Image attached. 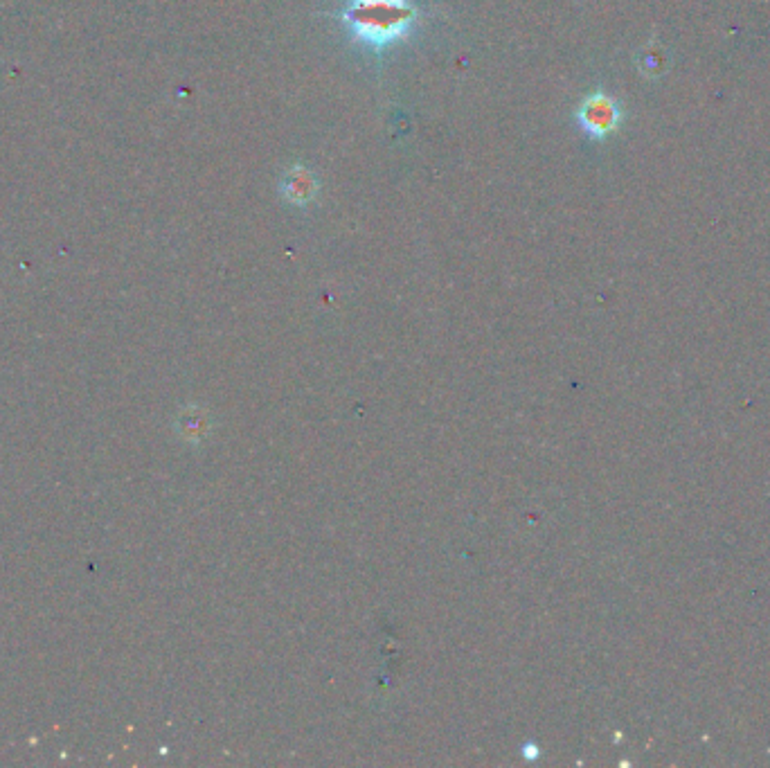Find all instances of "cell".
<instances>
[{
	"instance_id": "6da1fadb",
	"label": "cell",
	"mask_w": 770,
	"mask_h": 768,
	"mask_svg": "<svg viewBox=\"0 0 770 768\" xmlns=\"http://www.w3.org/2000/svg\"><path fill=\"white\" fill-rule=\"evenodd\" d=\"M415 21L413 0H347L340 12V23L352 41L376 55L410 37Z\"/></svg>"
},
{
	"instance_id": "7a4b0ae2",
	"label": "cell",
	"mask_w": 770,
	"mask_h": 768,
	"mask_svg": "<svg viewBox=\"0 0 770 768\" xmlns=\"http://www.w3.org/2000/svg\"><path fill=\"white\" fill-rule=\"evenodd\" d=\"M575 120L579 129L586 133V138L595 142H604L620 131L624 122V106L617 97L604 91L588 93L579 102L575 111Z\"/></svg>"
},
{
	"instance_id": "3957f363",
	"label": "cell",
	"mask_w": 770,
	"mask_h": 768,
	"mask_svg": "<svg viewBox=\"0 0 770 768\" xmlns=\"http://www.w3.org/2000/svg\"><path fill=\"white\" fill-rule=\"evenodd\" d=\"M280 194L291 205H309L318 194V181L307 167L295 165L282 176Z\"/></svg>"
},
{
	"instance_id": "277c9868",
	"label": "cell",
	"mask_w": 770,
	"mask_h": 768,
	"mask_svg": "<svg viewBox=\"0 0 770 768\" xmlns=\"http://www.w3.org/2000/svg\"><path fill=\"white\" fill-rule=\"evenodd\" d=\"M642 61V73H649V77H660L662 70H665V50H662L658 43L647 48V55L640 57Z\"/></svg>"
}]
</instances>
